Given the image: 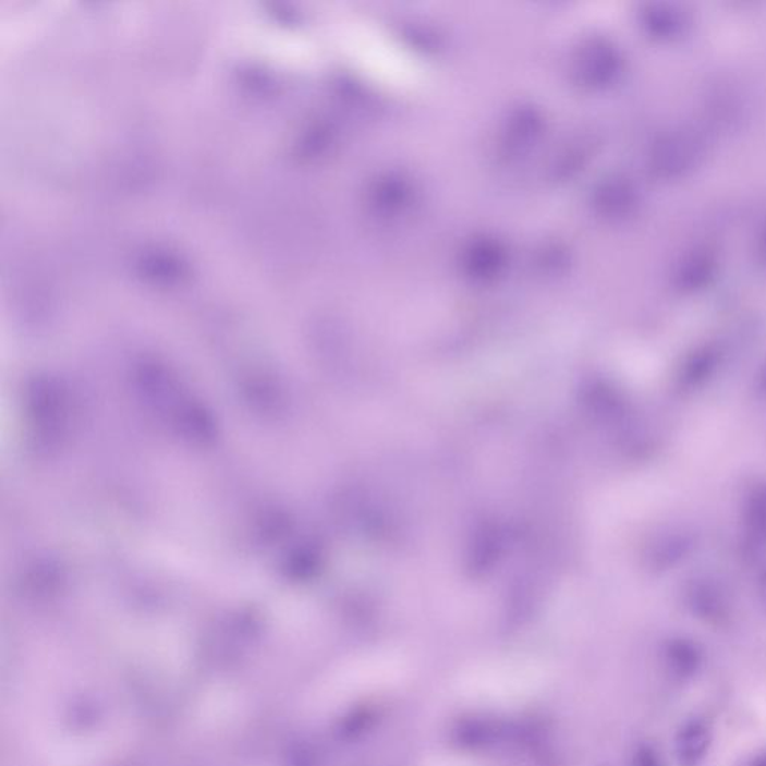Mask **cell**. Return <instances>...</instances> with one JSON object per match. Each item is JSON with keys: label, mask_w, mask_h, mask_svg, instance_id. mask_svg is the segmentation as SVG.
Here are the masks:
<instances>
[{"label": "cell", "mask_w": 766, "mask_h": 766, "mask_svg": "<svg viewBox=\"0 0 766 766\" xmlns=\"http://www.w3.org/2000/svg\"><path fill=\"white\" fill-rule=\"evenodd\" d=\"M635 766H664V762L655 749L644 745L636 752Z\"/></svg>", "instance_id": "obj_4"}, {"label": "cell", "mask_w": 766, "mask_h": 766, "mask_svg": "<svg viewBox=\"0 0 766 766\" xmlns=\"http://www.w3.org/2000/svg\"><path fill=\"white\" fill-rule=\"evenodd\" d=\"M700 155L695 139L688 135H673L665 139L659 155V163L665 174L672 175L677 172L689 170Z\"/></svg>", "instance_id": "obj_3"}, {"label": "cell", "mask_w": 766, "mask_h": 766, "mask_svg": "<svg viewBox=\"0 0 766 766\" xmlns=\"http://www.w3.org/2000/svg\"><path fill=\"white\" fill-rule=\"evenodd\" d=\"M713 744V728L704 717L688 719L676 735V756L680 766H702Z\"/></svg>", "instance_id": "obj_1"}, {"label": "cell", "mask_w": 766, "mask_h": 766, "mask_svg": "<svg viewBox=\"0 0 766 766\" xmlns=\"http://www.w3.org/2000/svg\"><path fill=\"white\" fill-rule=\"evenodd\" d=\"M664 667L672 680H693L705 667L704 652L700 645L684 637L668 641L664 648Z\"/></svg>", "instance_id": "obj_2"}, {"label": "cell", "mask_w": 766, "mask_h": 766, "mask_svg": "<svg viewBox=\"0 0 766 766\" xmlns=\"http://www.w3.org/2000/svg\"><path fill=\"white\" fill-rule=\"evenodd\" d=\"M747 766H766V750L757 753V755L749 762Z\"/></svg>", "instance_id": "obj_5"}]
</instances>
